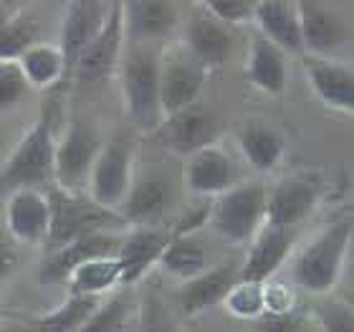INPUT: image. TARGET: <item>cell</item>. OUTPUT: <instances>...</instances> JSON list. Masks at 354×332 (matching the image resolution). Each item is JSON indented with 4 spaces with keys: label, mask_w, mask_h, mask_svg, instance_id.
Here are the masks:
<instances>
[{
    "label": "cell",
    "mask_w": 354,
    "mask_h": 332,
    "mask_svg": "<svg viewBox=\"0 0 354 332\" xmlns=\"http://www.w3.org/2000/svg\"><path fill=\"white\" fill-rule=\"evenodd\" d=\"M56 104L46 102L38 119L21 137L18 148L0 165V195L21 191V188H38L53 180V157H56Z\"/></svg>",
    "instance_id": "obj_1"
},
{
    "label": "cell",
    "mask_w": 354,
    "mask_h": 332,
    "mask_svg": "<svg viewBox=\"0 0 354 332\" xmlns=\"http://www.w3.org/2000/svg\"><path fill=\"white\" fill-rule=\"evenodd\" d=\"M119 84L127 117L140 132H157L162 125L160 112V51L155 46H134L124 41L119 61Z\"/></svg>",
    "instance_id": "obj_2"
},
{
    "label": "cell",
    "mask_w": 354,
    "mask_h": 332,
    "mask_svg": "<svg viewBox=\"0 0 354 332\" xmlns=\"http://www.w3.org/2000/svg\"><path fill=\"white\" fill-rule=\"evenodd\" d=\"M352 216H342L311 238V244L304 246L294 264L296 287H301L309 295L332 292L342 279V269L352 244Z\"/></svg>",
    "instance_id": "obj_3"
},
{
    "label": "cell",
    "mask_w": 354,
    "mask_h": 332,
    "mask_svg": "<svg viewBox=\"0 0 354 332\" xmlns=\"http://www.w3.org/2000/svg\"><path fill=\"white\" fill-rule=\"evenodd\" d=\"M266 185L261 180L238 183L210 200L207 226L225 244H251L266 223Z\"/></svg>",
    "instance_id": "obj_4"
},
{
    "label": "cell",
    "mask_w": 354,
    "mask_h": 332,
    "mask_svg": "<svg viewBox=\"0 0 354 332\" xmlns=\"http://www.w3.org/2000/svg\"><path fill=\"white\" fill-rule=\"evenodd\" d=\"M48 206H51V234L48 246H59L74 241V238L99 234V231H117L124 226L117 211L96 206L94 200L84 193H66L61 188H53L48 193Z\"/></svg>",
    "instance_id": "obj_5"
},
{
    "label": "cell",
    "mask_w": 354,
    "mask_h": 332,
    "mask_svg": "<svg viewBox=\"0 0 354 332\" xmlns=\"http://www.w3.org/2000/svg\"><path fill=\"white\" fill-rule=\"evenodd\" d=\"M102 148V132L91 119H71L64 137L56 142V157H53L56 188L66 193H82L88 185V175H91V168H94Z\"/></svg>",
    "instance_id": "obj_6"
},
{
    "label": "cell",
    "mask_w": 354,
    "mask_h": 332,
    "mask_svg": "<svg viewBox=\"0 0 354 332\" xmlns=\"http://www.w3.org/2000/svg\"><path fill=\"white\" fill-rule=\"evenodd\" d=\"M134 177V142L127 134H117L104 142L88 175V198L106 211H117Z\"/></svg>",
    "instance_id": "obj_7"
},
{
    "label": "cell",
    "mask_w": 354,
    "mask_h": 332,
    "mask_svg": "<svg viewBox=\"0 0 354 332\" xmlns=\"http://www.w3.org/2000/svg\"><path fill=\"white\" fill-rule=\"evenodd\" d=\"M210 71L195 61L183 46L160 53V112L162 119L198 104Z\"/></svg>",
    "instance_id": "obj_8"
},
{
    "label": "cell",
    "mask_w": 354,
    "mask_h": 332,
    "mask_svg": "<svg viewBox=\"0 0 354 332\" xmlns=\"http://www.w3.org/2000/svg\"><path fill=\"white\" fill-rule=\"evenodd\" d=\"M324 198V177L319 173H294L281 177L271 193H266V223L281 229H296L306 221Z\"/></svg>",
    "instance_id": "obj_9"
},
{
    "label": "cell",
    "mask_w": 354,
    "mask_h": 332,
    "mask_svg": "<svg viewBox=\"0 0 354 332\" xmlns=\"http://www.w3.org/2000/svg\"><path fill=\"white\" fill-rule=\"evenodd\" d=\"M175 203V183L167 173L147 170L142 175L132 177V185L127 191L122 206L117 208L124 226L132 229H149L162 221L167 211Z\"/></svg>",
    "instance_id": "obj_10"
},
{
    "label": "cell",
    "mask_w": 354,
    "mask_h": 332,
    "mask_svg": "<svg viewBox=\"0 0 354 332\" xmlns=\"http://www.w3.org/2000/svg\"><path fill=\"white\" fill-rule=\"evenodd\" d=\"M299 28H301L304 56L337 59V53L349 44V21L329 3H296Z\"/></svg>",
    "instance_id": "obj_11"
},
{
    "label": "cell",
    "mask_w": 354,
    "mask_h": 332,
    "mask_svg": "<svg viewBox=\"0 0 354 332\" xmlns=\"http://www.w3.org/2000/svg\"><path fill=\"white\" fill-rule=\"evenodd\" d=\"M155 134L170 152L183 155L187 160L200 150L218 145V137L223 134V122L218 114H213L207 107L198 102L172 114V117L162 119V125L157 127Z\"/></svg>",
    "instance_id": "obj_12"
},
{
    "label": "cell",
    "mask_w": 354,
    "mask_h": 332,
    "mask_svg": "<svg viewBox=\"0 0 354 332\" xmlns=\"http://www.w3.org/2000/svg\"><path fill=\"white\" fill-rule=\"evenodd\" d=\"M180 33H183L180 46L190 53L192 59L200 61L210 74L215 69L225 67L230 56H233V44H236L233 41V28L215 21L213 15H207L200 8V3L187 18H183Z\"/></svg>",
    "instance_id": "obj_13"
},
{
    "label": "cell",
    "mask_w": 354,
    "mask_h": 332,
    "mask_svg": "<svg viewBox=\"0 0 354 332\" xmlns=\"http://www.w3.org/2000/svg\"><path fill=\"white\" fill-rule=\"evenodd\" d=\"M124 51V23H122V3H109V13L104 21L102 30L96 38L86 46L82 59L76 64L74 76L79 82L86 84H102L117 74L119 61Z\"/></svg>",
    "instance_id": "obj_14"
},
{
    "label": "cell",
    "mask_w": 354,
    "mask_h": 332,
    "mask_svg": "<svg viewBox=\"0 0 354 332\" xmlns=\"http://www.w3.org/2000/svg\"><path fill=\"white\" fill-rule=\"evenodd\" d=\"M122 23L127 44L155 46L183 26V15L180 6L167 0H132L122 3Z\"/></svg>",
    "instance_id": "obj_15"
},
{
    "label": "cell",
    "mask_w": 354,
    "mask_h": 332,
    "mask_svg": "<svg viewBox=\"0 0 354 332\" xmlns=\"http://www.w3.org/2000/svg\"><path fill=\"white\" fill-rule=\"evenodd\" d=\"M238 177L241 173H238L233 157L218 145H210V148L190 155L183 168L185 191L198 198H218L221 193L241 183Z\"/></svg>",
    "instance_id": "obj_16"
},
{
    "label": "cell",
    "mask_w": 354,
    "mask_h": 332,
    "mask_svg": "<svg viewBox=\"0 0 354 332\" xmlns=\"http://www.w3.org/2000/svg\"><path fill=\"white\" fill-rule=\"evenodd\" d=\"M106 13H109V3H102V0H74V3H66L59 41V51L61 59H64L66 76L74 74L82 53L96 38V33L102 30Z\"/></svg>",
    "instance_id": "obj_17"
},
{
    "label": "cell",
    "mask_w": 354,
    "mask_h": 332,
    "mask_svg": "<svg viewBox=\"0 0 354 332\" xmlns=\"http://www.w3.org/2000/svg\"><path fill=\"white\" fill-rule=\"evenodd\" d=\"M6 226L10 238L26 246L48 244L51 234V206L41 188H21L8 195Z\"/></svg>",
    "instance_id": "obj_18"
},
{
    "label": "cell",
    "mask_w": 354,
    "mask_h": 332,
    "mask_svg": "<svg viewBox=\"0 0 354 332\" xmlns=\"http://www.w3.org/2000/svg\"><path fill=\"white\" fill-rule=\"evenodd\" d=\"M119 244H122V234L117 231H99V234H88V236L74 238L68 244L59 246L51 256L46 259L41 269H38V281L41 284H56L64 281L76 266L94 261V259H109L117 256Z\"/></svg>",
    "instance_id": "obj_19"
},
{
    "label": "cell",
    "mask_w": 354,
    "mask_h": 332,
    "mask_svg": "<svg viewBox=\"0 0 354 332\" xmlns=\"http://www.w3.org/2000/svg\"><path fill=\"white\" fill-rule=\"evenodd\" d=\"M304 71L309 87L319 96V102L334 112H354V71L349 64L339 59H319V56H301Z\"/></svg>",
    "instance_id": "obj_20"
},
{
    "label": "cell",
    "mask_w": 354,
    "mask_h": 332,
    "mask_svg": "<svg viewBox=\"0 0 354 332\" xmlns=\"http://www.w3.org/2000/svg\"><path fill=\"white\" fill-rule=\"evenodd\" d=\"M291 249H294V229H281V226L263 223L259 234L251 238L245 261L241 266V279L256 281V284L268 281L288 259Z\"/></svg>",
    "instance_id": "obj_21"
},
{
    "label": "cell",
    "mask_w": 354,
    "mask_h": 332,
    "mask_svg": "<svg viewBox=\"0 0 354 332\" xmlns=\"http://www.w3.org/2000/svg\"><path fill=\"white\" fill-rule=\"evenodd\" d=\"M238 279H241V269H238L236 261H225V264L215 266V269H205L200 277L183 281L177 287V304H180L183 315H187V317L200 315V312L210 310V307L223 304L225 295Z\"/></svg>",
    "instance_id": "obj_22"
},
{
    "label": "cell",
    "mask_w": 354,
    "mask_h": 332,
    "mask_svg": "<svg viewBox=\"0 0 354 332\" xmlns=\"http://www.w3.org/2000/svg\"><path fill=\"white\" fill-rule=\"evenodd\" d=\"M167 241H170V234L157 226L132 229L129 234H124L117 251V261L122 266V284L129 287L134 281H140L160 261Z\"/></svg>",
    "instance_id": "obj_23"
},
{
    "label": "cell",
    "mask_w": 354,
    "mask_h": 332,
    "mask_svg": "<svg viewBox=\"0 0 354 332\" xmlns=\"http://www.w3.org/2000/svg\"><path fill=\"white\" fill-rule=\"evenodd\" d=\"M245 79L266 96H281L288 84L286 53L263 36H253L245 53Z\"/></svg>",
    "instance_id": "obj_24"
},
{
    "label": "cell",
    "mask_w": 354,
    "mask_h": 332,
    "mask_svg": "<svg viewBox=\"0 0 354 332\" xmlns=\"http://www.w3.org/2000/svg\"><path fill=\"white\" fill-rule=\"evenodd\" d=\"M253 23L261 28V36L266 41H271L276 49H281L283 53H299V56H304L296 3H286V0H261V3H256Z\"/></svg>",
    "instance_id": "obj_25"
},
{
    "label": "cell",
    "mask_w": 354,
    "mask_h": 332,
    "mask_svg": "<svg viewBox=\"0 0 354 332\" xmlns=\"http://www.w3.org/2000/svg\"><path fill=\"white\" fill-rule=\"evenodd\" d=\"M238 150L251 168L259 173H271L286 152V137L276 127L251 119L238 130Z\"/></svg>",
    "instance_id": "obj_26"
},
{
    "label": "cell",
    "mask_w": 354,
    "mask_h": 332,
    "mask_svg": "<svg viewBox=\"0 0 354 332\" xmlns=\"http://www.w3.org/2000/svg\"><path fill=\"white\" fill-rule=\"evenodd\" d=\"M38 44V18L21 8L0 6V61H18L23 51Z\"/></svg>",
    "instance_id": "obj_27"
},
{
    "label": "cell",
    "mask_w": 354,
    "mask_h": 332,
    "mask_svg": "<svg viewBox=\"0 0 354 332\" xmlns=\"http://www.w3.org/2000/svg\"><path fill=\"white\" fill-rule=\"evenodd\" d=\"M64 281H66V292L71 297H102L111 287L122 284V266H119L117 256L94 259V261L76 266Z\"/></svg>",
    "instance_id": "obj_28"
},
{
    "label": "cell",
    "mask_w": 354,
    "mask_h": 332,
    "mask_svg": "<svg viewBox=\"0 0 354 332\" xmlns=\"http://www.w3.org/2000/svg\"><path fill=\"white\" fill-rule=\"evenodd\" d=\"M15 64L30 89H48L66 76L59 46L41 44V41L30 46L28 51H23Z\"/></svg>",
    "instance_id": "obj_29"
},
{
    "label": "cell",
    "mask_w": 354,
    "mask_h": 332,
    "mask_svg": "<svg viewBox=\"0 0 354 332\" xmlns=\"http://www.w3.org/2000/svg\"><path fill=\"white\" fill-rule=\"evenodd\" d=\"M157 264L183 284V281H190L205 272L207 251L192 236H170V241H167Z\"/></svg>",
    "instance_id": "obj_30"
},
{
    "label": "cell",
    "mask_w": 354,
    "mask_h": 332,
    "mask_svg": "<svg viewBox=\"0 0 354 332\" xmlns=\"http://www.w3.org/2000/svg\"><path fill=\"white\" fill-rule=\"evenodd\" d=\"M102 297H66V302L59 304L44 317H36V327L41 332H79L82 325L91 317V312L99 307Z\"/></svg>",
    "instance_id": "obj_31"
},
{
    "label": "cell",
    "mask_w": 354,
    "mask_h": 332,
    "mask_svg": "<svg viewBox=\"0 0 354 332\" xmlns=\"http://www.w3.org/2000/svg\"><path fill=\"white\" fill-rule=\"evenodd\" d=\"M132 317V302L127 295H114L99 302L91 317L82 325L79 332H127Z\"/></svg>",
    "instance_id": "obj_32"
},
{
    "label": "cell",
    "mask_w": 354,
    "mask_h": 332,
    "mask_svg": "<svg viewBox=\"0 0 354 332\" xmlns=\"http://www.w3.org/2000/svg\"><path fill=\"white\" fill-rule=\"evenodd\" d=\"M225 310L238 320H253L263 315V284H256V281H243L238 279L230 292L223 299Z\"/></svg>",
    "instance_id": "obj_33"
},
{
    "label": "cell",
    "mask_w": 354,
    "mask_h": 332,
    "mask_svg": "<svg viewBox=\"0 0 354 332\" xmlns=\"http://www.w3.org/2000/svg\"><path fill=\"white\" fill-rule=\"evenodd\" d=\"M200 8L228 28L251 23L253 13H256V3L251 0H205V3H200Z\"/></svg>",
    "instance_id": "obj_34"
},
{
    "label": "cell",
    "mask_w": 354,
    "mask_h": 332,
    "mask_svg": "<svg viewBox=\"0 0 354 332\" xmlns=\"http://www.w3.org/2000/svg\"><path fill=\"white\" fill-rule=\"evenodd\" d=\"M322 332H354V307L347 299H329L317 310Z\"/></svg>",
    "instance_id": "obj_35"
},
{
    "label": "cell",
    "mask_w": 354,
    "mask_h": 332,
    "mask_svg": "<svg viewBox=\"0 0 354 332\" xmlns=\"http://www.w3.org/2000/svg\"><path fill=\"white\" fill-rule=\"evenodd\" d=\"M28 84L23 79L15 61H0V112L21 104L28 94Z\"/></svg>",
    "instance_id": "obj_36"
},
{
    "label": "cell",
    "mask_w": 354,
    "mask_h": 332,
    "mask_svg": "<svg viewBox=\"0 0 354 332\" xmlns=\"http://www.w3.org/2000/svg\"><path fill=\"white\" fill-rule=\"evenodd\" d=\"M251 332H306V312L301 307L288 312H263L253 320Z\"/></svg>",
    "instance_id": "obj_37"
},
{
    "label": "cell",
    "mask_w": 354,
    "mask_h": 332,
    "mask_svg": "<svg viewBox=\"0 0 354 332\" xmlns=\"http://www.w3.org/2000/svg\"><path fill=\"white\" fill-rule=\"evenodd\" d=\"M140 332H175L170 312L155 295H147L140 304Z\"/></svg>",
    "instance_id": "obj_38"
},
{
    "label": "cell",
    "mask_w": 354,
    "mask_h": 332,
    "mask_svg": "<svg viewBox=\"0 0 354 332\" xmlns=\"http://www.w3.org/2000/svg\"><path fill=\"white\" fill-rule=\"evenodd\" d=\"M296 292L283 281H263V312L296 310Z\"/></svg>",
    "instance_id": "obj_39"
},
{
    "label": "cell",
    "mask_w": 354,
    "mask_h": 332,
    "mask_svg": "<svg viewBox=\"0 0 354 332\" xmlns=\"http://www.w3.org/2000/svg\"><path fill=\"white\" fill-rule=\"evenodd\" d=\"M15 266H18V251L10 246V241L0 236V281L13 274Z\"/></svg>",
    "instance_id": "obj_40"
},
{
    "label": "cell",
    "mask_w": 354,
    "mask_h": 332,
    "mask_svg": "<svg viewBox=\"0 0 354 332\" xmlns=\"http://www.w3.org/2000/svg\"><path fill=\"white\" fill-rule=\"evenodd\" d=\"M0 332H41L36 327V322L33 320H18V322H10V325H6Z\"/></svg>",
    "instance_id": "obj_41"
}]
</instances>
